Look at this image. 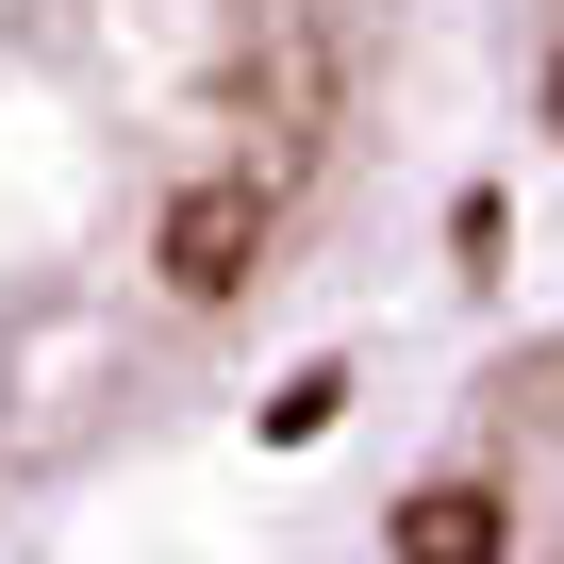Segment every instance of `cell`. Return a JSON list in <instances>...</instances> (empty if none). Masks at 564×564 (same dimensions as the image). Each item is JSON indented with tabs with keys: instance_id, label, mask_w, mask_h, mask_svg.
Wrapping results in <instances>:
<instances>
[{
	"instance_id": "obj_1",
	"label": "cell",
	"mask_w": 564,
	"mask_h": 564,
	"mask_svg": "<svg viewBox=\"0 0 564 564\" xmlns=\"http://www.w3.org/2000/svg\"><path fill=\"white\" fill-rule=\"evenodd\" d=\"M481 249L465 0H0V564L349 366Z\"/></svg>"
},
{
	"instance_id": "obj_2",
	"label": "cell",
	"mask_w": 564,
	"mask_h": 564,
	"mask_svg": "<svg viewBox=\"0 0 564 564\" xmlns=\"http://www.w3.org/2000/svg\"><path fill=\"white\" fill-rule=\"evenodd\" d=\"M282 564H564V232H498L349 366Z\"/></svg>"
},
{
	"instance_id": "obj_3",
	"label": "cell",
	"mask_w": 564,
	"mask_h": 564,
	"mask_svg": "<svg viewBox=\"0 0 564 564\" xmlns=\"http://www.w3.org/2000/svg\"><path fill=\"white\" fill-rule=\"evenodd\" d=\"M465 84H481V216L564 232V0H465Z\"/></svg>"
},
{
	"instance_id": "obj_4",
	"label": "cell",
	"mask_w": 564,
	"mask_h": 564,
	"mask_svg": "<svg viewBox=\"0 0 564 564\" xmlns=\"http://www.w3.org/2000/svg\"><path fill=\"white\" fill-rule=\"evenodd\" d=\"M67 564H84V547H67ZM150 564H166V547H150ZM199 564H282V547H199Z\"/></svg>"
}]
</instances>
